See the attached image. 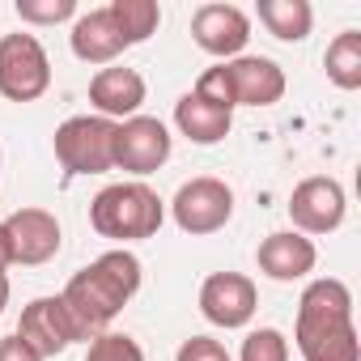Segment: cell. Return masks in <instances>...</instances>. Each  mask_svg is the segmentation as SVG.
Here are the masks:
<instances>
[{"instance_id":"obj_1","label":"cell","mask_w":361,"mask_h":361,"mask_svg":"<svg viewBox=\"0 0 361 361\" xmlns=\"http://www.w3.org/2000/svg\"><path fill=\"white\" fill-rule=\"evenodd\" d=\"M136 289H140V259L119 247V251H106L94 264H85L81 272H73V281L64 285L60 302L68 306L81 340H94L136 298Z\"/></svg>"},{"instance_id":"obj_2","label":"cell","mask_w":361,"mask_h":361,"mask_svg":"<svg viewBox=\"0 0 361 361\" xmlns=\"http://www.w3.org/2000/svg\"><path fill=\"white\" fill-rule=\"evenodd\" d=\"M293 340L302 361H361V340L353 327V293L336 276H319L306 285L298 302Z\"/></svg>"},{"instance_id":"obj_3","label":"cell","mask_w":361,"mask_h":361,"mask_svg":"<svg viewBox=\"0 0 361 361\" xmlns=\"http://www.w3.org/2000/svg\"><path fill=\"white\" fill-rule=\"evenodd\" d=\"M161 221H166V204L149 183H140V178H132V183H111L90 200V226L102 238H115V243L153 238L161 230Z\"/></svg>"},{"instance_id":"obj_4","label":"cell","mask_w":361,"mask_h":361,"mask_svg":"<svg viewBox=\"0 0 361 361\" xmlns=\"http://www.w3.org/2000/svg\"><path fill=\"white\" fill-rule=\"evenodd\" d=\"M196 94L221 102V106H272L285 98V73L268 56H238L217 68H204L196 81Z\"/></svg>"},{"instance_id":"obj_5","label":"cell","mask_w":361,"mask_h":361,"mask_svg":"<svg viewBox=\"0 0 361 361\" xmlns=\"http://www.w3.org/2000/svg\"><path fill=\"white\" fill-rule=\"evenodd\" d=\"M115 128L102 115H73L56 128V157L68 174H106L115 170Z\"/></svg>"},{"instance_id":"obj_6","label":"cell","mask_w":361,"mask_h":361,"mask_svg":"<svg viewBox=\"0 0 361 361\" xmlns=\"http://www.w3.org/2000/svg\"><path fill=\"white\" fill-rule=\"evenodd\" d=\"M170 217H174L178 230L192 234V238L217 234L234 217V192H230L226 178H213V174L188 178V183L174 192V200H170Z\"/></svg>"},{"instance_id":"obj_7","label":"cell","mask_w":361,"mask_h":361,"mask_svg":"<svg viewBox=\"0 0 361 361\" xmlns=\"http://www.w3.org/2000/svg\"><path fill=\"white\" fill-rule=\"evenodd\" d=\"M51 85V60L35 35H5L0 39V98L35 102Z\"/></svg>"},{"instance_id":"obj_8","label":"cell","mask_w":361,"mask_h":361,"mask_svg":"<svg viewBox=\"0 0 361 361\" xmlns=\"http://www.w3.org/2000/svg\"><path fill=\"white\" fill-rule=\"evenodd\" d=\"M170 161V132L153 115H132L115 128V170H128L136 178L161 170Z\"/></svg>"},{"instance_id":"obj_9","label":"cell","mask_w":361,"mask_h":361,"mask_svg":"<svg viewBox=\"0 0 361 361\" xmlns=\"http://www.w3.org/2000/svg\"><path fill=\"white\" fill-rule=\"evenodd\" d=\"M344 213H348L344 188L327 174L302 178L293 188V196H289V217H293L298 234H331V230H340Z\"/></svg>"},{"instance_id":"obj_10","label":"cell","mask_w":361,"mask_h":361,"mask_svg":"<svg viewBox=\"0 0 361 361\" xmlns=\"http://www.w3.org/2000/svg\"><path fill=\"white\" fill-rule=\"evenodd\" d=\"M259 310V289L251 276L243 272H213L204 285H200V314L213 323V327H247Z\"/></svg>"},{"instance_id":"obj_11","label":"cell","mask_w":361,"mask_h":361,"mask_svg":"<svg viewBox=\"0 0 361 361\" xmlns=\"http://www.w3.org/2000/svg\"><path fill=\"white\" fill-rule=\"evenodd\" d=\"M18 336L47 361V357H60L68 344L81 340L68 306L60 298H35L30 306H22V319H18Z\"/></svg>"},{"instance_id":"obj_12","label":"cell","mask_w":361,"mask_h":361,"mask_svg":"<svg viewBox=\"0 0 361 361\" xmlns=\"http://www.w3.org/2000/svg\"><path fill=\"white\" fill-rule=\"evenodd\" d=\"M0 226H5V234H9L13 264H26V268H39L47 259H56V251L64 243L60 221L47 209H18V213H9Z\"/></svg>"},{"instance_id":"obj_13","label":"cell","mask_w":361,"mask_h":361,"mask_svg":"<svg viewBox=\"0 0 361 361\" xmlns=\"http://www.w3.org/2000/svg\"><path fill=\"white\" fill-rule=\"evenodd\" d=\"M192 39L217 60H238L251 43V18L238 5H200L192 13Z\"/></svg>"},{"instance_id":"obj_14","label":"cell","mask_w":361,"mask_h":361,"mask_svg":"<svg viewBox=\"0 0 361 361\" xmlns=\"http://www.w3.org/2000/svg\"><path fill=\"white\" fill-rule=\"evenodd\" d=\"M90 102H94V111L102 115V119H132V115H140V102H145V77L136 73V68H123V64H106V68H98L94 73V81H90Z\"/></svg>"},{"instance_id":"obj_15","label":"cell","mask_w":361,"mask_h":361,"mask_svg":"<svg viewBox=\"0 0 361 361\" xmlns=\"http://www.w3.org/2000/svg\"><path fill=\"white\" fill-rule=\"evenodd\" d=\"M255 264H259L264 276L289 285V281H302L306 272H314L319 251H314V243H310L306 234H298V230H276V234H268V238L259 243Z\"/></svg>"},{"instance_id":"obj_16","label":"cell","mask_w":361,"mask_h":361,"mask_svg":"<svg viewBox=\"0 0 361 361\" xmlns=\"http://www.w3.org/2000/svg\"><path fill=\"white\" fill-rule=\"evenodd\" d=\"M68 43H73V56H77L81 64H115V60L128 51V39L119 35L111 9H90V13H81V18L73 22Z\"/></svg>"},{"instance_id":"obj_17","label":"cell","mask_w":361,"mask_h":361,"mask_svg":"<svg viewBox=\"0 0 361 361\" xmlns=\"http://www.w3.org/2000/svg\"><path fill=\"white\" fill-rule=\"evenodd\" d=\"M174 128L183 132L192 145H217V140L230 136V128H234V111L192 90V94H183V98L174 102Z\"/></svg>"},{"instance_id":"obj_18","label":"cell","mask_w":361,"mask_h":361,"mask_svg":"<svg viewBox=\"0 0 361 361\" xmlns=\"http://www.w3.org/2000/svg\"><path fill=\"white\" fill-rule=\"evenodd\" d=\"M255 13L268 26V35L281 39V43H302L310 35V26H314L310 0H259Z\"/></svg>"},{"instance_id":"obj_19","label":"cell","mask_w":361,"mask_h":361,"mask_svg":"<svg viewBox=\"0 0 361 361\" xmlns=\"http://www.w3.org/2000/svg\"><path fill=\"white\" fill-rule=\"evenodd\" d=\"M323 68H327V81L336 90H361V30H344L327 43V56H323Z\"/></svg>"},{"instance_id":"obj_20","label":"cell","mask_w":361,"mask_h":361,"mask_svg":"<svg viewBox=\"0 0 361 361\" xmlns=\"http://www.w3.org/2000/svg\"><path fill=\"white\" fill-rule=\"evenodd\" d=\"M106 9H111V18H115L119 35L128 39V47L145 43V39L157 30V22H161V9H157V0H111Z\"/></svg>"},{"instance_id":"obj_21","label":"cell","mask_w":361,"mask_h":361,"mask_svg":"<svg viewBox=\"0 0 361 361\" xmlns=\"http://www.w3.org/2000/svg\"><path fill=\"white\" fill-rule=\"evenodd\" d=\"M238 361H289V340L281 327H255L243 340Z\"/></svg>"},{"instance_id":"obj_22","label":"cell","mask_w":361,"mask_h":361,"mask_svg":"<svg viewBox=\"0 0 361 361\" xmlns=\"http://www.w3.org/2000/svg\"><path fill=\"white\" fill-rule=\"evenodd\" d=\"M18 18L30 26H60L77 18V0H18Z\"/></svg>"},{"instance_id":"obj_23","label":"cell","mask_w":361,"mask_h":361,"mask_svg":"<svg viewBox=\"0 0 361 361\" xmlns=\"http://www.w3.org/2000/svg\"><path fill=\"white\" fill-rule=\"evenodd\" d=\"M85 361H145V353H140V344H136L132 336L102 331V336H94V340H90Z\"/></svg>"},{"instance_id":"obj_24","label":"cell","mask_w":361,"mask_h":361,"mask_svg":"<svg viewBox=\"0 0 361 361\" xmlns=\"http://www.w3.org/2000/svg\"><path fill=\"white\" fill-rule=\"evenodd\" d=\"M174 361H234V357L226 353L221 340H213V336H192V340L178 344Z\"/></svg>"},{"instance_id":"obj_25","label":"cell","mask_w":361,"mask_h":361,"mask_svg":"<svg viewBox=\"0 0 361 361\" xmlns=\"http://www.w3.org/2000/svg\"><path fill=\"white\" fill-rule=\"evenodd\" d=\"M0 361H43V357H39V353L18 336V331H13V336L0 340Z\"/></svg>"},{"instance_id":"obj_26","label":"cell","mask_w":361,"mask_h":361,"mask_svg":"<svg viewBox=\"0 0 361 361\" xmlns=\"http://www.w3.org/2000/svg\"><path fill=\"white\" fill-rule=\"evenodd\" d=\"M13 264V251H9V234H5V226H0V272H5Z\"/></svg>"},{"instance_id":"obj_27","label":"cell","mask_w":361,"mask_h":361,"mask_svg":"<svg viewBox=\"0 0 361 361\" xmlns=\"http://www.w3.org/2000/svg\"><path fill=\"white\" fill-rule=\"evenodd\" d=\"M5 306H9V276L0 272V310H5Z\"/></svg>"}]
</instances>
